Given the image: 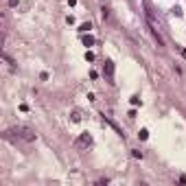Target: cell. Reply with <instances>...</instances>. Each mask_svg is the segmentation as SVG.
I'll return each instance as SVG.
<instances>
[{"label": "cell", "instance_id": "cell-1", "mask_svg": "<svg viewBox=\"0 0 186 186\" xmlns=\"http://www.w3.org/2000/svg\"><path fill=\"white\" fill-rule=\"evenodd\" d=\"M4 134H13V136H18V138H22V140H26V142H33V140L37 138V132L33 129L31 125H18V127H11V129H7Z\"/></svg>", "mask_w": 186, "mask_h": 186}, {"label": "cell", "instance_id": "cell-2", "mask_svg": "<svg viewBox=\"0 0 186 186\" xmlns=\"http://www.w3.org/2000/svg\"><path fill=\"white\" fill-rule=\"evenodd\" d=\"M75 145H77V147H90V145H92V136H90L88 132H86V134H81Z\"/></svg>", "mask_w": 186, "mask_h": 186}, {"label": "cell", "instance_id": "cell-3", "mask_svg": "<svg viewBox=\"0 0 186 186\" xmlns=\"http://www.w3.org/2000/svg\"><path fill=\"white\" fill-rule=\"evenodd\" d=\"M103 75H105V77H108L110 81H112V77H114V61H110V59L105 61V68H103Z\"/></svg>", "mask_w": 186, "mask_h": 186}, {"label": "cell", "instance_id": "cell-4", "mask_svg": "<svg viewBox=\"0 0 186 186\" xmlns=\"http://www.w3.org/2000/svg\"><path fill=\"white\" fill-rule=\"evenodd\" d=\"M90 29H92V22H83V24L79 26V33H88Z\"/></svg>", "mask_w": 186, "mask_h": 186}, {"label": "cell", "instance_id": "cell-5", "mask_svg": "<svg viewBox=\"0 0 186 186\" xmlns=\"http://www.w3.org/2000/svg\"><path fill=\"white\" fill-rule=\"evenodd\" d=\"M70 121H72V123H79V121H81V112H79V110H75V112L70 114Z\"/></svg>", "mask_w": 186, "mask_h": 186}, {"label": "cell", "instance_id": "cell-6", "mask_svg": "<svg viewBox=\"0 0 186 186\" xmlns=\"http://www.w3.org/2000/svg\"><path fill=\"white\" fill-rule=\"evenodd\" d=\"M132 155L136 158V160H142V155H145V153H142L140 149H132Z\"/></svg>", "mask_w": 186, "mask_h": 186}, {"label": "cell", "instance_id": "cell-7", "mask_svg": "<svg viewBox=\"0 0 186 186\" xmlns=\"http://www.w3.org/2000/svg\"><path fill=\"white\" fill-rule=\"evenodd\" d=\"M138 138H140V140H147V138H149V132H147V129H140V132H138Z\"/></svg>", "mask_w": 186, "mask_h": 186}, {"label": "cell", "instance_id": "cell-8", "mask_svg": "<svg viewBox=\"0 0 186 186\" xmlns=\"http://www.w3.org/2000/svg\"><path fill=\"white\" fill-rule=\"evenodd\" d=\"M83 44H86V46H92V44H94V37H92V35H86V37H83Z\"/></svg>", "mask_w": 186, "mask_h": 186}, {"label": "cell", "instance_id": "cell-9", "mask_svg": "<svg viewBox=\"0 0 186 186\" xmlns=\"http://www.w3.org/2000/svg\"><path fill=\"white\" fill-rule=\"evenodd\" d=\"M101 15H103V20H108L110 18V9L108 7H101Z\"/></svg>", "mask_w": 186, "mask_h": 186}, {"label": "cell", "instance_id": "cell-10", "mask_svg": "<svg viewBox=\"0 0 186 186\" xmlns=\"http://www.w3.org/2000/svg\"><path fill=\"white\" fill-rule=\"evenodd\" d=\"M171 13H173V15H177V18H182V15H184V11H182V9H179V7H175V9H173V11H171Z\"/></svg>", "mask_w": 186, "mask_h": 186}, {"label": "cell", "instance_id": "cell-11", "mask_svg": "<svg viewBox=\"0 0 186 186\" xmlns=\"http://www.w3.org/2000/svg\"><path fill=\"white\" fill-rule=\"evenodd\" d=\"M129 101H132V105H140V99H138V97H132Z\"/></svg>", "mask_w": 186, "mask_h": 186}, {"label": "cell", "instance_id": "cell-12", "mask_svg": "<svg viewBox=\"0 0 186 186\" xmlns=\"http://www.w3.org/2000/svg\"><path fill=\"white\" fill-rule=\"evenodd\" d=\"M86 59L88 61H94V53H86Z\"/></svg>", "mask_w": 186, "mask_h": 186}, {"label": "cell", "instance_id": "cell-13", "mask_svg": "<svg viewBox=\"0 0 186 186\" xmlns=\"http://www.w3.org/2000/svg\"><path fill=\"white\" fill-rule=\"evenodd\" d=\"M18 2L20 0H9V7H18Z\"/></svg>", "mask_w": 186, "mask_h": 186}, {"label": "cell", "instance_id": "cell-14", "mask_svg": "<svg viewBox=\"0 0 186 186\" xmlns=\"http://www.w3.org/2000/svg\"><path fill=\"white\" fill-rule=\"evenodd\" d=\"M179 182H182V184H186V175H179Z\"/></svg>", "mask_w": 186, "mask_h": 186}, {"label": "cell", "instance_id": "cell-15", "mask_svg": "<svg viewBox=\"0 0 186 186\" xmlns=\"http://www.w3.org/2000/svg\"><path fill=\"white\" fill-rule=\"evenodd\" d=\"M179 53H182V57L186 59V48H182V50H179Z\"/></svg>", "mask_w": 186, "mask_h": 186}]
</instances>
